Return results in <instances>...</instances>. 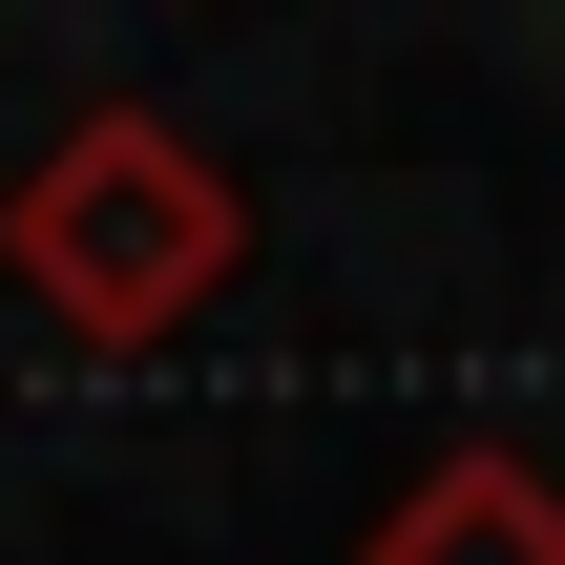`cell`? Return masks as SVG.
I'll list each match as a JSON object with an SVG mask.
<instances>
[{
    "label": "cell",
    "mask_w": 565,
    "mask_h": 565,
    "mask_svg": "<svg viewBox=\"0 0 565 565\" xmlns=\"http://www.w3.org/2000/svg\"><path fill=\"white\" fill-rule=\"evenodd\" d=\"M356 565H565V482L524 440H419L356 503Z\"/></svg>",
    "instance_id": "7a4b0ae2"
},
{
    "label": "cell",
    "mask_w": 565,
    "mask_h": 565,
    "mask_svg": "<svg viewBox=\"0 0 565 565\" xmlns=\"http://www.w3.org/2000/svg\"><path fill=\"white\" fill-rule=\"evenodd\" d=\"M231 273H252V168H210V126L168 105H84L0 168V294L84 356H168Z\"/></svg>",
    "instance_id": "6da1fadb"
}]
</instances>
